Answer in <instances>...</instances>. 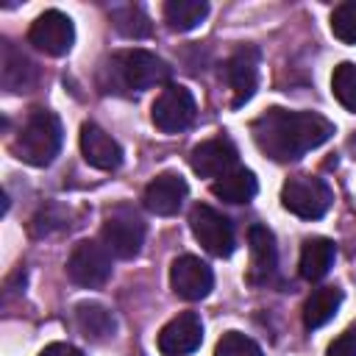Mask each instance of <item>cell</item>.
Instances as JSON below:
<instances>
[{
	"label": "cell",
	"mask_w": 356,
	"mask_h": 356,
	"mask_svg": "<svg viewBox=\"0 0 356 356\" xmlns=\"http://www.w3.org/2000/svg\"><path fill=\"white\" fill-rule=\"evenodd\" d=\"M256 147L273 161H298L334 136V122L314 111L267 108L250 125Z\"/></svg>",
	"instance_id": "6da1fadb"
},
{
	"label": "cell",
	"mask_w": 356,
	"mask_h": 356,
	"mask_svg": "<svg viewBox=\"0 0 356 356\" xmlns=\"http://www.w3.org/2000/svg\"><path fill=\"white\" fill-rule=\"evenodd\" d=\"M61 139H64L61 120L53 111L36 108L22 122V128L14 139V153H17V159H22L31 167H47L58 156Z\"/></svg>",
	"instance_id": "7a4b0ae2"
},
{
	"label": "cell",
	"mask_w": 356,
	"mask_h": 356,
	"mask_svg": "<svg viewBox=\"0 0 356 356\" xmlns=\"http://www.w3.org/2000/svg\"><path fill=\"white\" fill-rule=\"evenodd\" d=\"M106 70L111 72L114 86L128 92H145L170 81V64L142 47H128L114 53Z\"/></svg>",
	"instance_id": "3957f363"
},
{
	"label": "cell",
	"mask_w": 356,
	"mask_h": 356,
	"mask_svg": "<svg viewBox=\"0 0 356 356\" xmlns=\"http://www.w3.org/2000/svg\"><path fill=\"white\" fill-rule=\"evenodd\" d=\"M334 192L317 175H292L281 186V206L303 220H320L331 209Z\"/></svg>",
	"instance_id": "277c9868"
},
{
	"label": "cell",
	"mask_w": 356,
	"mask_h": 356,
	"mask_svg": "<svg viewBox=\"0 0 356 356\" xmlns=\"http://www.w3.org/2000/svg\"><path fill=\"white\" fill-rule=\"evenodd\" d=\"M195 114H197L195 97L181 83H167L159 92V97L153 100V108H150V120H153V125L161 134H181V131H186L195 122Z\"/></svg>",
	"instance_id": "5b68a950"
},
{
	"label": "cell",
	"mask_w": 356,
	"mask_h": 356,
	"mask_svg": "<svg viewBox=\"0 0 356 356\" xmlns=\"http://www.w3.org/2000/svg\"><path fill=\"white\" fill-rule=\"evenodd\" d=\"M189 228L195 234V239L214 256L225 259L234 253V245H236V236H234V225L225 214H220L217 209L206 206V203H197L192 206L189 211Z\"/></svg>",
	"instance_id": "8992f818"
},
{
	"label": "cell",
	"mask_w": 356,
	"mask_h": 356,
	"mask_svg": "<svg viewBox=\"0 0 356 356\" xmlns=\"http://www.w3.org/2000/svg\"><path fill=\"white\" fill-rule=\"evenodd\" d=\"M100 236H103V245L108 248L111 256L134 259V256H139V250L145 245V222L131 209H114L103 220Z\"/></svg>",
	"instance_id": "52a82bcc"
},
{
	"label": "cell",
	"mask_w": 356,
	"mask_h": 356,
	"mask_svg": "<svg viewBox=\"0 0 356 356\" xmlns=\"http://www.w3.org/2000/svg\"><path fill=\"white\" fill-rule=\"evenodd\" d=\"M67 275H70L72 284L86 286V289L103 286L111 278V253H108V248L100 245V242H92V239L78 242L72 248L70 259H67Z\"/></svg>",
	"instance_id": "ba28073f"
},
{
	"label": "cell",
	"mask_w": 356,
	"mask_h": 356,
	"mask_svg": "<svg viewBox=\"0 0 356 356\" xmlns=\"http://www.w3.org/2000/svg\"><path fill=\"white\" fill-rule=\"evenodd\" d=\"M28 42L44 56H67L75 44V25L64 11L47 8L31 22Z\"/></svg>",
	"instance_id": "9c48e42d"
},
{
	"label": "cell",
	"mask_w": 356,
	"mask_h": 356,
	"mask_svg": "<svg viewBox=\"0 0 356 356\" xmlns=\"http://www.w3.org/2000/svg\"><path fill=\"white\" fill-rule=\"evenodd\" d=\"M170 286L184 300H203L214 289V273L203 259L186 253L170 264Z\"/></svg>",
	"instance_id": "30bf717a"
},
{
	"label": "cell",
	"mask_w": 356,
	"mask_h": 356,
	"mask_svg": "<svg viewBox=\"0 0 356 356\" xmlns=\"http://www.w3.org/2000/svg\"><path fill=\"white\" fill-rule=\"evenodd\" d=\"M239 153L236 145L228 136H214V139H203L200 145L192 147L189 153V164L200 178H222L231 170H236Z\"/></svg>",
	"instance_id": "8fae6325"
},
{
	"label": "cell",
	"mask_w": 356,
	"mask_h": 356,
	"mask_svg": "<svg viewBox=\"0 0 356 356\" xmlns=\"http://www.w3.org/2000/svg\"><path fill=\"white\" fill-rule=\"evenodd\" d=\"M203 342V320L195 312L175 314L161 331H159V350L164 356H186L197 350Z\"/></svg>",
	"instance_id": "7c38bea8"
},
{
	"label": "cell",
	"mask_w": 356,
	"mask_h": 356,
	"mask_svg": "<svg viewBox=\"0 0 356 356\" xmlns=\"http://www.w3.org/2000/svg\"><path fill=\"white\" fill-rule=\"evenodd\" d=\"M225 75H228V83L234 92L231 103H234V108H242L256 95V86H259V47L242 44L239 50H234V56L228 58Z\"/></svg>",
	"instance_id": "4fadbf2b"
},
{
	"label": "cell",
	"mask_w": 356,
	"mask_h": 356,
	"mask_svg": "<svg viewBox=\"0 0 356 356\" xmlns=\"http://www.w3.org/2000/svg\"><path fill=\"white\" fill-rule=\"evenodd\" d=\"M186 195H189V186H186L184 175L167 170V172L156 175V178L145 186L142 200H145V209H147V211H153V214H159V217H170V214H175V211L184 206Z\"/></svg>",
	"instance_id": "5bb4252c"
},
{
	"label": "cell",
	"mask_w": 356,
	"mask_h": 356,
	"mask_svg": "<svg viewBox=\"0 0 356 356\" xmlns=\"http://www.w3.org/2000/svg\"><path fill=\"white\" fill-rule=\"evenodd\" d=\"M81 153H83L86 164L95 170H117L122 164L120 142L95 122L81 125Z\"/></svg>",
	"instance_id": "9a60e30c"
},
{
	"label": "cell",
	"mask_w": 356,
	"mask_h": 356,
	"mask_svg": "<svg viewBox=\"0 0 356 356\" xmlns=\"http://www.w3.org/2000/svg\"><path fill=\"white\" fill-rule=\"evenodd\" d=\"M0 81L8 92H28L36 83V67L33 61L17 50L11 42H3V56H0Z\"/></svg>",
	"instance_id": "2e32d148"
},
{
	"label": "cell",
	"mask_w": 356,
	"mask_h": 356,
	"mask_svg": "<svg viewBox=\"0 0 356 356\" xmlns=\"http://www.w3.org/2000/svg\"><path fill=\"white\" fill-rule=\"evenodd\" d=\"M75 325L92 342H106V339H111L117 334L114 314L97 300H81L75 306Z\"/></svg>",
	"instance_id": "e0dca14e"
},
{
	"label": "cell",
	"mask_w": 356,
	"mask_h": 356,
	"mask_svg": "<svg viewBox=\"0 0 356 356\" xmlns=\"http://www.w3.org/2000/svg\"><path fill=\"white\" fill-rule=\"evenodd\" d=\"M248 239H250V278L253 281H267L275 273V264H278L275 236L267 225H250Z\"/></svg>",
	"instance_id": "ac0fdd59"
},
{
	"label": "cell",
	"mask_w": 356,
	"mask_h": 356,
	"mask_svg": "<svg viewBox=\"0 0 356 356\" xmlns=\"http://www.w3.org/2000/svg\"><path fill=\"white\" fill-rule=\"evenodd\" d=\"M334 259H337V245L328 236H312L300 248V264H298L300 275L306 281H320L334 267Z\"/></svg>",
	"instance_id": "d6986e66"
},
{
	"label": "cell",
	"mask_w": 356,
	"mask_h": 356,
	"mask_svg": "<svg viewBox=\"0 0 356 356\" xmlns=\"http://www.w3.org/2000/svg\"><path fill=\"white\" fill-rule=\"evenodd\" d=\"M256 192H259V181L245 167H236L211 184V195L225 200V203H248L256 197Z\"/></svg>",
	"instance_id": "ffe728a7"
},
{
	"label": "cell",
	"mask_w": 356,
	"mask_h": 356,
	"mask_svg": "<svg viewBox=\"0 0 356 356\" xmlns=\"http://www.w3.org/2000/svg\"><path fill=\"white\" fill-rule=\"evenodd\" d=\"M342 306V289L337 286H317L306 303H303V325L306 328H323Z\"/></svg>",
	"instance_id": "44dd1931"
},
{
	"label": "cell",
	"mask_w": 356,
	"mask_h": 356,
	"mask_svg": "<svg viewBox=\"0 0 356 356\" xmlns=\"http://www.w3.org/2000/svg\"><path fill=\"white\" fill-rule=\"evenodd\" d=\"M206 17H209L206 0H167L164 3V19L178 33L195 31Z\"/></svg>",
	"instance_id": "7402d4cb"
},
{
	"label": "cell",
	"mask_w": 356,
	"mask_h": 356,
	"mask_svg": "<svg viewBox=\"0 0 356 356\" xmlns=\"http://www.w3.org/2000/svg\"><path fill=\"white\" fill-rule=\"evenodd\" d=\"M111 22H114V28H117L122 36H128V39H145V36H150V31H153L150 17L145 14V8H142V6H134V3L111 8Z\"/></svg>",
	"instance_id": "603a6c76"
},
{
	"label": "cell",
	"mask_w": 356,
	"mask_h": 356,
	"mask_svg": "<svg viewBox=\"0 0 356 356\" xmlns=\"http://www.w3.org/2000/svg\"><path fill=\"white\" fill-rule=\"evenodd\" d=\"M331 92L334 97L356 114V64L353 61H342L339 67H334V75H331Z\"/></svg>",
	"instance_id": "cb8c5ba5"
},
{
	"label": "cell",
	"mask_w": 356,
	"mask_h": 356,
	"mask_svg": "<svg viewBox=\"0 0 356 356\" xmlns=\"http://www.w3.org/2000/svg\"><path fill=\"white\" fill-rule=\"evenodd\" d=\"M331 33L345 44H356V0H345L331 11Z\"/></svg>",
	"instance_id": "d4e9b609"
},
{
	"label": "cell",
	"mask_w": 356,
	"mask_h": 356,
	"mask_svg": "<svg viewBox=\"0 0 356 356\" xmlns=\"http://www.w3.org/2000/svg\"><path fill=\"white\" fill-rule=\"evenodd\" d=\"M214 356H264L261 348L242 331H225L214 348Z\"/></svg>",
	"instance_id": "484cf974"
},
{
	"label": "cell",
	"mask_w": 356,
	"mask_h": 356,
	"mask_svg": "<svg viewBox=\"0 0 356 356\" xmlns=\"http://www.w3.org/2000/svg\"><path fill=\"white\" fill-rule=\"evenodd\" d=\"M328 356H356V320L328 345Z\"/></svg>",
	"instance_id": "4316f807"
},
{
	"label": "cell",
	"mask_w": 356,
	"mask_h": 356,
	"mask_svg": "<svg viewBox=\"0 0 356 356\" xmlns=\"http://www.w3.org/2000/svg\"><path fill=\"white\" fill-rule=\"evenodd\" d=\"M39 356H83V353L70 342H50L47 348H42Z\"/></svg>",
	"instance_id": "83f0119b"
}]
</instances>
